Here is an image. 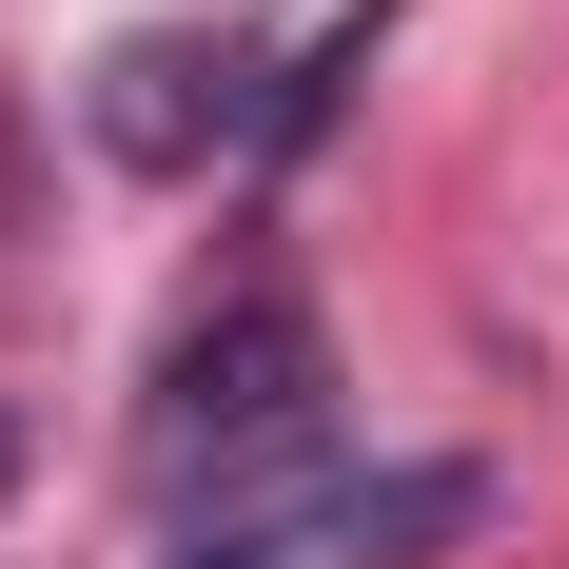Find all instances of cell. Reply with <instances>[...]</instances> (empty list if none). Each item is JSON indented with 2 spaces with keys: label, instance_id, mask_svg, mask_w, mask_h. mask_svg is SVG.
<instances>
[{
  "label": "cell",
  "instance_id": "6da1fadb",
  "mask_svg": "<svg viewBox=\"0 0 569 569\" xmlns=\"http://www.w3.org/2000/svg\"><path fill=\"white\" fill-rule=\"evenodd\" d=\"M315 432H335V335H315V295H295L276 256H236V276L177 315V353H158L138 471H158L177 511L217 491V530H236L276 471H315Z\"/></svg>",
  "mask_w": 569,
  "mask_h": 569
},
{
  "label": "cell",
  "instance_id": "7a4b0ae2",
  "mask_svg": "<svg viewBox=\"0 0 569 569\" xmlns=\"http://www.w3.org/2000/svg\"><path fill=\"white\" fill-rule=\"evenodd\" d=\"M79 118H99L118 177H197V158H236V138H276V79H256L236 20H158V40H118L99 79H79Z\"/></svg>",
  "mask_w": 569,
  "mask_h": 569
},
{
  "label": "cell",
  "instance_id": "3957f363",
  "mask_svg": "<svg viewBox=\"0 0 569 569\" xmlns=\"http://www.w3.org/2000/svg\"><path fill=\"white\" fill-rule=\"evenodd\" d=\"M471 511H491V471H452V452H432V471H353V491H315L295 530H315V569H432Z\"/></svg>",
  "mask_w": 569,
  "mask_h": 569
},
{
  "label": "cell",
  "instance_id": "277c9868",
  "mask_svg": "<svg viewBox=\"0 0 569 569\" xmlns=\"http://www.w3.org/2000/svg\"><path fill=\"white\" fill-rule=\"evenodd\" d=\"M158 569H315V530H295V511H236V530H197V550H158Z\"/></svg>",
  "mask_w": 569,
  "mask_h": 569
}]
</instances>
